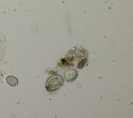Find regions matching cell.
<instances>
[{"mask_svg": "<svg viewBox=\"0 0 133 118\" xmlns=\"http://www.w3.org/2000/svg\"><path fill=\"white\" fill-rule=\"evenodd\" d=\"M63 84V80L62 76L59 74H56L48 78L45 88L48 91H54L59 89Z\"/></svg>", "mask_w": 133, "mask_h": 118, "instance_id": "obj_1", "label": "cell"}, {"mask_svg": "<svg viewBox=\"0 0 133 118\" xmlns=\"http://www.w3.org/2000/svg\"><path fill=\"white\" fill-rule=\"evenodd\" d=\"M78 75V72L77 70L72 67H69L65 69L63 72V77L65 81L69 82H72L74 81Z\"/></svg>", "mask_w": 133, "mask_h": 118, "instance_id": "obj_2", "label": "cell"}, {"mask_svg": "<svg viewBox=\"0 0 133 118\" xmlns=\"http://www.w3.org/2000/svg\"><path fill=\"white\" fill-rule=\"evenodd\" d=\"M7 83L11 86L15 87L18 84V80L13 75H8L6 78Z\"/></svg>", "mask_w": 133, "mask_h": 118, "instance_id": "obj_3", "label": "cell"}, {"mask_svg": "<svg viewBox=\"0 0 133 118\" xmlns=\"http://www.w3.org/2000/svg\"><path fill=\"white\" fill-rule=\"evenodd\" d=\"M87 61V59H83L81 60H80L77 65V68L78 69H82L85 65V63Z\"/></svg>", "mask_w": 133, "mask_h": 118, "instance_id": "obj_4", "label": "cell"}]
</instances>
